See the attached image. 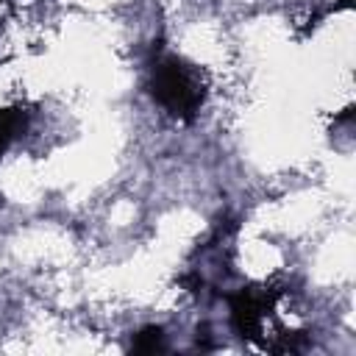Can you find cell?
<instances>
[{
    "label": "cell",
    "mask_w": 356,
    "mask_h": 356,
    "mask_svg": "<svg viewBox=\"0 0 356 356\" xmlns=\"http://www.w3.org/2000/svg\"><path fill=\"white\" fill-rule=\"evenodd\" d=\"M161 348H164V337H161L159 328H145L134 342L136 353H153V350H161Z\"/></svg>",
    "instance_id": "3"
},
{
    "label": "cell",
    "mask_w": 356,
    "mask_h": 356,
    "mask_svg": "<svg viewBox=\"0 0 356 356\" xmlns=\"http://www.w3.org/2000/svg\"><path fill=\"white\" fill-rule=\"evenodd\" d=\"M153 97L175 117L192 120L203 103L200 72L178 56H164L153 64Z\"/></svg>",
    "instance_id": "1"
},
{
    "label": "cell",
    "mask_w": 356,
    "mask_h": 356,
    "mask_svg": "<svg viewBox=\"0 0 356 356\" xmlns=\"http://www.w3.org/2000/svg\"><path fill=\"white\" fill-rule=\"evenodd\" d=\"M25 125V111L22 108H0V153L11 145L17 131Z\"/></svg>",
    "instance_id": "2"
}]
</instances>
